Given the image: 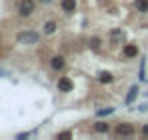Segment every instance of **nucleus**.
<instances>
[{"instance_id": "obj_1", "label": "nucleus", "mask_w": 148, "mask_h": 140, "mask_svg": "<svg viewBox=\"0 0 148 140\" xmlns=\"http://www.w3.org/2000/svg\"><path fill=\"white\" fill-rule=\"evenodd\" d=\"M16 40H18L20 44L32 46V44H38V42H40V34H38V32H34V30H22V32H18Z\"/></svg>"}, {"instance_id": "obj_2", "label": "nucleus", "mask_w": 148, "mask_h": 140, "mask_svg": "<svg viewBox=\"0 0 148 140\" xmlns=\"http://www.w3.org/2000/svg\"><path fill=\"white\" fill-rule=\"evenodd\" d=\"M34 8H36L34 0H20V4H18V14H20L22 18H28V16L34 12Z\"/></svg>"}, {"instance_id": "obj_3", "label": "nucleus", "mask_w": 148, "mask_h": 140, "mask_svg": "<svg viewBox=\"0 0 148 140\" xmlns=\"http://www.w3.org/2000/svg\"><path fill=\"white\" fill-rule=\"evenodd\" d=\"M114 134H118V136H130V134H134V126L128 124V122H120L114 128Z\"/></svg>"}, {"instance_id": "obj_4", "label": "nucleus", "mask_w": 148, "mask_h": 140, "mask_svg": "<svg viewBox=\"0 0 148 140\" xmlns=\"http://www.w3.org/2000/svg\"><path fill=\"white\" fill-rule=\"evenodd\" d=\"M64 66H66V60L62 58V56H52L50 58V68L52 70H64Z\"/></svg>"}, {"instance_id": "obj_5", "label": "nucleus", "mask_w": 148, "mask_h": 140, "mask_svg": "<svg viewBox=\"0 0 148 140\" xmlns=\"http://www.w3.org/2000/svg\"><path fill=\"white\" fill-rule=\"evenodd\" d=\"M72 88H74V84H72V80H70V78L62 76V78L58 80V90H60V92H70Z\"/></svg>"}, {"instance_id": "obj_6", "label": "nucleus", "mask_w": 148, "mask_h": 140, "mask_svg": "<svg viewBox=\"0 0 148 140\" xmlns=\"http://www.w3.org/2000/svg\"><path fill=\"white\" fill-rule=\"evenodd\" d=\"M136 54H138L136 44H126V46H124V56H126V58H134Z\"/></svg>"}, {"instance_id": "obj_7", "label": "nucleus", "mask_w": 148, "mask_h": 140, "mask_svg": "<svg viewBox=\"0 0 148 140\" xmlns=\"http://www.w3.org/2000/svg\"><path fill=\"white\" fill-rule=\"evenodd\" d=\"M62 10L68 12V14H72L74 10H76V0H62Z\"/></svg>"}, {"instance_id": "obj_8", "label": "nucleus", "mask_w": 148, "mask_h": 140, "mask_svg": "<svg viewBox=\"0 0 148 140\" xmlns=\"http://www.w3.org/2000/svg\"><path fill=\"white\" fill-rule=\"evenodd\" d=\"M136 96H138V86H132V88L128 90V94H126V104L130 106V104L136 100Z\"/></svg>"}, {"instance_id": "obj_9", "label": "nucleus", "mask_w": 148, "mask_h": 140, "mask_svg": "<svg viewBox=\"0 0 148 140\" xmlns=\"http://www.w3.org/2000/svg\"><path fill=\"white\" fill-rule=\"evenodd\" d=\"M112 80H114V76H112L110 72H106V70L98 74V82H102V84H110Z\"/></svg>"}, {"instance_id": "obj_10", "label": "nucleus", "mask_w": 148, "mask_h": 140, "mask_svg": "<svg viewBox=\"0 0 148 140\" xmlns=\"http://www.w3.org/2000/svg\"><path fill=\"white\" fill-rule=\"evenodd\" d=\"M134 6H136V10L142 12V14H146V12H148V0H136Z\"/></svg>"}, {"instance_id": "obj_11", "label": "nucleus", "mask_w": 148, "mask_h": 140, "mask_svg": "<svg viewBox=\"0 0 148 140\" xmlns=\"http://www.w3.org/2000/svg\"><path fill=\"white\" fill-rule=\"evenodd\" d=\"M110 114H114V108H112V106H106V108H100V110H96V116H98V118L110 116Z\"/></svg>"}, {"instance_id": "obj_12", "label": "nucleus", "mask_w": 148, "mask_h": 140, "mask_svg": "<svg viewBox=\"0 0 148 140\" xmlns=\"http://www.w3.org/2000/svg\"><path fill=\"white\" fill-rule=\"evenodd\" d=\"M54 32H56V22L54 20L44 24V34H54Z\"/></svg>"}, {"instance_id": "obj_13", "label": "nucleus", "mask_w": 148, "mask_h": 140, "mask_svg": "<svg viewBox=\"0 0 148 140\" xmlns=\"http://www.w3.org/2000/svg\"><path fill=\"white\" fill-rule=\"evenodd\" d=\"M94 130L104 134V132H108V124H106V122H96V124H94Z\"/></svg>"}, {"instance_id": "obj_14", "label": "nucleus", "mask_w": 148, "mask_h": 140, "mask_svg": "<svg viewBox=\"0 0 148 140\" xmlns=\"http://www.w3.org/2000/svg\"><path fill=\"white\" fill-rule=\"evenodd\" d=\"M56 138L58 140H68V138H72V132H68V130H66V132H60Z\"/></svg>"}, {"instance_id": "obj_15", "label": "nucleus", "mask_w": 148, "mask_h": 140, "mask_svg": "<svg viewBox=\"0 0 148 140\" xmlns=\"http://www.w3.org/2000/svg\"><path fill=\"white\" fill-rule=\"evenodd\" d=\"M110 38H112V40H114V38H122V32H120V30H112V32H110Z\"/></svg>"}, {"instance_id": "obj_16", "label": "nucleus", "mask_w": 148, "mask_h": 140, "mask_svg": "<svg viewBox=\"0 0 148 140\" xmlns=\"http://www.w3.org/2000/svg\"><path fill=\"white\" fill-rule=\"evenodd\" d=\"M90 46L94 48V50H96V48H100V38H92V40H90Z\"/></svg>"}, {"instance_id": "obj_17", "label": "nucleus", "mask_w": 148, "mask_h": 140, "mask_svg": "<svg viewBox=\"0 0 148 140\" xmlns=\"http://www.w3.org/2000/svg\"><path fill=\"white\" fill-rule=\"evenodd\" d=\"M138 110H140V112H148V102L140 104V106H138Z\"/></svg>"}, {"instance_id": "obj_18", "label": "nucleus", "mask_w": 148, "mask_h": 140, "mask_svg": "<svg viewBox=\"0 0 148 140\" xmlns=\"http://www.w3.org/2000/svg\"><path fill=\"white\" fill-rule=\"evenodd\" d=\"M142 132H144V134H148V126H146V124L142 126Z\"/></svg>"}, {"instance_id": "obj_19", "label": "nucleus", "mask_w": 148, "mask_h": 140, "mask_svg": "<svg viewBox=\"0 0 148 140\" xmlns=\"http://www.w3.org/2000/svg\"><path fill=\"white\" fill-rule=\"evenodd\" d=\"M40 2H44V4H48V2H52V0H40Z\"/></svg>"}, {"instance_id": "obj_20", "label": "nucleus", "mask_w": 148, "mask_h": 140, "mask_svg": "<svg viewBox=\"0 0 148 140\" xmlns=\"http://www.w3.org/2000/svg\"><path fill=\"white\" fill-rule=\"evenodd\" d=\"M0 76H4V70H0Z\"/></svg>"}, {"instance_id": "obj_21", "label": "nucleus", "mask_w": 148, "mask_h": 140, "mask_svg": "<svg viewBox=\"0 0 148 140\" xmlns=\"http://www.w3.org/2000/svg\"><path fill=\"white\" fill-rule=\"evenodd\" d=\"M146 96H148V92H146Z\"/></svg>"}]
</instances>
